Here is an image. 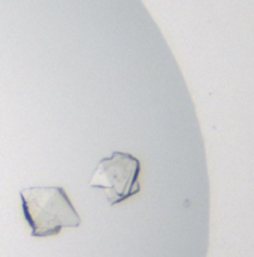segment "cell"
Wrapping results in <instances>:
<instances>
[{
    "label": "cell",
    "mask_w": 254,
    "mask_h": 257,
    "mask_svg": "<svg viewBox=\"0 0 254 257\" xmlns=\"http://www.w3.org/2000/svg\"><path fill=\"white\" fill-rule=\"evenodd\" d=\"M23 214L32 236H56L66 227H78L81 217L63 187H30L20 192Z\"/></svg>",
    "instance_id": "1"
},
{
    "label": "cell",
    "mask_w": 254,
    "mask_h": 257,
    "mask_svg": "<svg viewBox=\"0 0 254 257\" xmlns=\"http://www.w3.org/2000/svg\"><path fill=\"white\" fill-rule=\"evenodd\" d=\"M141 162L121 151H114L102 159L90 180V187L102 189L109 205H117L141 192L139 186Z\"/></svg>",
    "instance_id": "2"
}]
</instances>
